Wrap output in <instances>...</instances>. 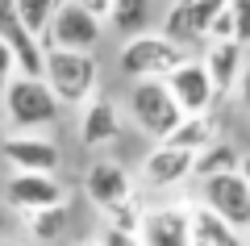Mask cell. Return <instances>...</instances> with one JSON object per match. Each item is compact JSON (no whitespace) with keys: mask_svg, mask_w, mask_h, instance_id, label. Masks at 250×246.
<instances>
[{"mask_svg":"<svg viewBox=\"0 0 250 246\" xmlns=\"http://www.w3.org/2000/svg\"><path fill=\"white\" fill-rule=\"evenodd\" d=\"M42 79L50 84V92L59 96L62 109L83 105L88 96H96L100 88V63L92 50H67V46H46Z\"/></svg>","mask_w":250,"mask_h":246,"instance_id":"obj_1","label":"cell"},{"mask_svg":"<svg viewBox=\"0 0 250 246\" xmlns=\"http://www.w3.org/2000/svg\"><path fill=\"white\" fill-rule=\"evenodd\" d=\"M0 105H4V117H9L17 130H38V125H54L62 113L59 96L50 92L42 75H13L4 88H0Z\"/></svg>","mask_w":250,"mask_h":246,"instance_id":"obj_2","label":"cell"},{"mask_svg":"<svg viewBox=\"0 0 250 246\" xmlns=\"http://www.w3.org/2000/svg\"><path fill=\"white\" fill-rule=\"evenodd\" d=\"M129 117H134V125L142 134H150L154 142H163L188 113L175 105V96H171V88H167L163 75H142V79H134V88H129Z\"/></svg>","mask_w":250,"mask_h":246,"instance_id":"obj_3","label":"cell"},{"mask_svg":"<svg viewBox=\"0 0 250 246\" xmlns=\"http://www.w3.org/2000/svg\"><path fill=\"white\" fill-rule=\"evenodd\" d=\"M184 59H188V54H184V46H179L175 38L142 29V34H129V38H125L121 54H117V71H121V75H129V79L167 75V71H175Z\"/></svg>","mask_w":250,"mask_h":246,"instance_id":"obj_4","label":"cell"},{"mask_svg":"<svg viewBox=\"0 0 250 246\" xmlns=\"http://www.w3.org/2000/svg\"><path fill=\"white\" fill-rule=\"evenodd\" d=\"M104 38V17L92 9L75 4V0H59L50 25L42 34V46H67V50H96Z\"/></svg>","mask_w":250,"mask_h":246,"instance_id":"obj_5","label":"cell"},{"mask_svg":"<svg viewBox=\"0 0 250 246\" xmlns=\"http://www.w3.org/2000/svg\"><path fill=\"white\" fill-rule=\"evenodd\" d=\"M200 204H208L233 229L250 234V184L242 176V167L238 171H217V176L200 179Z\"/></svg>","mask_w":250,"mask_h":246,"instance_id":"obj_6","label":"cell"},{"mask_svg":"<svg viewBox=\"0 0 250 246\" xmlns=\"http://www.w3.org/2000/svg\"><path fill=\"white\" fill-rule=\"evenodd\" d=\"M167 88H171V96H175V105L184 109V113H208V109L217 105V88H213V75H208V67H205V59H192L188 54L184 63H179L175 71H167Z\"/></svg>","mask_w":250,"mask_h":246,"instance_id":"obj_7","label":"cell"},{"mask_svg":"<svg viewBox=\"0 0 250 246\" xmlns=\"http://www.w3.org/2000/svg\"><path fill=\"white\" fill-rule=\"evenodd\" d=\"M62 201H67V188L50 171H13L4 179V204L17 213H34V209L62 204Z\"/></svg>","mask_w":250,"mask_h":246,"instance_id":"obj_8","label":"cell"},{"mask_svg":"<svg viewBox=\"0 0 250 246\" xmlns=\"http://www.w3.org/2000/svg\"><path fill=\"white\" fill-rule=\"evenodd\" d=\"M0 155L9 158L13 171H59L62 167V150L54 146L50 138H42V134H13V138H0Z\"/></svg>","mask_w":250,"mask_h":246,"instance_id":"obj_9","label":"cell"},{"mask_svg":"<svg viewBox=\"0 0 250 246\" xmlns=\"http://www.w3.org/2000/svg\"><path fill=\"white\" fill-rule=\"evenodd\" d=\"M83 192H88V201L96 209L113 213L117 204L134 201V179H129V171L117 158H100V163L88 167V176H83Z\"/></svg>","mask_w":250,"mask_h":246,"instance_id":"obj_10","label":"cell"},{"mask_svg":"<svg viewBox=\"0 0 250 246\" xmlns=\"http://www.w3.org/2000/svg\"><path fill=\"white\" fill-rule=\"evenodd\" d=\"M138 238L142 246H192V209H146Z\"/></svg>","mask_w":250,"mask_h":246,"instance_id":"obj_11","label":"cell"},{"mask_svg":"<svg viewBox=\"0 0 250 246\" xmlns=\"http://www.w3.org/2000/svg\"><path fill=\"white\" fill-rule=\"evenodd\" d=\"M192 158H196V150L159 142V146L142 158V184L146 188H175V184H184V179H192Z\"/></svg>","mask_w":250,"mask_h":246,"instance_id":"obj_12","label":"cell"},{"mask_svg":"<svg viewBox=\"0 0 250 246\" xmlns=\"http://www.w3.org/2000/svg\"><path fill=\"white\" fill-rule=\"evenodd\" d=\"M80 113V142L83 146H108L121 138V109L113 96H88Z\"/></svg>","mask_w":250,"mask_h":246,"instance_id":"obj_13","label":"cell"},{"mask_svg":"<svg viewBox=\"0 0 250 246\" xmlns=\"http://www.w3.org/2000/svg\"><path fill=\"white\" fill-rule=\"evenodd\" d=\"M205 67L208 75H213V88L217 96H225V92H233V84H238L242 75V63H246V46L238 42V38H208L205 42Z\"/></svg>","mask_w":250,"mask_h":246,"instance_id":"obj_14","label":"cell"},{"mask_svg":"<svg viewBox=\"0 0 250 246\" xmlns=\"http://www.w3.org/2000/svg\"><path fill=\"white\" fill-rule=\"evenodd\" d=\"M192 238L196 242H208V246H246L242 229H233L225 217H217L208 204H196L192 209Z\"/></svg>","mask_w":250,"mask_h":246,"instance_id":"obj_15","label":"cell"},{"mask_svg":"<svg viewBox=\"0 0 250 246\" xmlns=\"http://www.w3.org/2000/svg\"><path fill=\"white\" fill-rule=\"evenodd\" d=\"M238 167H242L238 146H229V142H221V138H213L208 146H200L196 158H192V176H196V179L217 176V171H238Z\"/></svg>","mask_w":250,"mask_h":246,"instance_id":"obj_16","label":"cell"},{"mask_svg":"<svg viewBox=\"0 0 250 246\" xmlns=\"http://www.w3.org/2000/svg\"><path fill=\"white\" fill-rule=\"evenodd\" d=\"M108 29H117V34H142V29H150V0H108Z\"/></svg>","mask_w":250,"mask_h":246,"instance_id":"obj_17","label":"cell"},{"mask_svg":"<svg viewBox=\"0 0 250 246\" xmlns=\"http://www.w3.org/2000/svg\"><path fill=\"white\" fill-rule=\"evenodd\" d=\"M25 217H29V238H34V242H59V238L67 234V225H71L67 201L62 204H46V209H34V213H25Z\"/></svg>","mask_w":250,"mask_h":246,"instance_id":"obj_18","label":"cell"},{"mask_svg":"<svg viewBox=\"0 0 250 246\" xmlns=\"http://www.w3.org/2000/svg\"><path fill=\"white\" fill-rule=\"evenodd\" d=\"M213 138H217L213 117H208V113H188L163 142H171V146H184V150H200V146H208Z\"/></svg>","mask_w":250,"mask_h":246,"instance_id":"obj_19","label":"cell"},{"mask_svg":"<svg viewBox=\"0 0 250 246\" xmlns=\"http://www.w3.org/2000/svg\"><path fill=\"white\" fill-rule=\"evenodd\" d=\"M54 9H59V0H17V17H21V25H25L29 34H38V38L46 34V25H50Z\"/></svg>","mask_w":250,"mask_h":246,"instance_id":"obj_20","label":"cell"},{"mask_svg":"<svg viewBox=\"0 0 250 246\" xmlns=\"http://www.w3.org/2000/svg\"><path fill=\"white\" fill-rule=\"evenodd\" d=\"M229 17H233V38L250 46V0H229Z\"/></svg>","mask_w":250,"mask_h":246,"instance_id":"obj_21","label":"cell"},{"mask_svg":"<svg viewBox=\"0 0 250 246\" xmlns=\"http://www.w3.org/2000/svg\"><path fill=\"white\" fill-rule=\"evenodd\" d=\"M100 246H142V238H138L134 229H121V225H113V221H108L104 234H100Z\"/></svg>","mask_w":250,"mask_h":246,"instance_id":"obj_22","label":"cell"},{"mask_svg":"<svg viewBox=\"0 0 250 246\" xmlns=\"http://www.w3.org/2000/svg\"><path fill=\"white\" fill-rule=\"evenodd\" d=\"M233 96H238V105L250 113V54H246V63H242V75H238V84H233Z\"/></svg>","mask_w":250,"mask_h":246,"instance_id":"obj_23","label":"cell"},{"mask_svg":"<svg viewBox=\"0 0 250 246\" xmlns=\"http://www.w3.org/2000/svg\"><path fill=\"white\" fill-rule=\"evenodd\" d=\"M17 75V59H13V50H9V42L0 38V88L9 84V79Z\"/></svg>","mask_w":250,"mask_h":246,"instance_id":"obj_24","label":"cell"},{"mask_svg":"<svg viewBox=\"0 0 250 246\" xmlns=\"http://www.w3.org/2000/svg\"><path fill=\"white\" fill-rule=\"evenodd\" d=\"M75 4H83V9H92L96 17H104V13H108V0H75Z\"/></svg>","mask_w":250,"mask_h":246,"instance_id":"obj_25","label":"cell"},{"mask_svg":"<svg viewBox=\"0 0 250 246\" xmlns=\"http://www.w3.org/2000/svg\"><path fill=\"white\" fill-rule=\"evenodd\" d=\"M192 246H208V242H196V238H192Z\"/></svg>","mask_w":250,"mask_h":246,"instance_id":"obj_26","label":"cell"},{"mask_svg":"<svg viewBox=\"0 0 250 246\" xmlns=\"http://www.w3.org/2000/svg\"><path fill=\"white\" fill-rule=\"evenodd\" d=\"M0 246H21V242H0Z\"/></svg>","mask_w":250,"mask_h":246,"instance_id":"obj_27","label":"cell"},{"mask_svg":"<svg viewBox=\"0 0 250 246\" xmlns=\"http://www.w3.org/2000/svg\"><path fill=\"white\" fill-rule=\"evenodd\" d=\"M83 246H100V242H83Z\"/></svg>","mask_w":250,"mask_h":246,"instance_id":"obj_28","label":"cell"},{"mask_svg":"<svg viewBox=\"0 0 250 246\" xmlns=\"http://www.w3.org/2000/svg\"><path fill=\"white\" fill-rule=\"evenodd\" d=\"M246 246H250V242H246Z\"/></svg>","mask_w":250,"mask_h":246,"instance_id":"obj_29","label":"cell"}]
</instances>
